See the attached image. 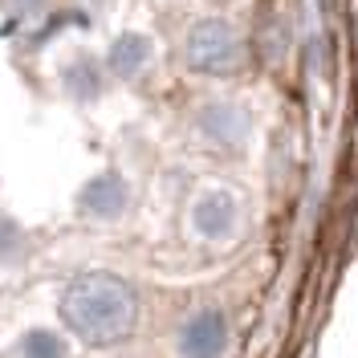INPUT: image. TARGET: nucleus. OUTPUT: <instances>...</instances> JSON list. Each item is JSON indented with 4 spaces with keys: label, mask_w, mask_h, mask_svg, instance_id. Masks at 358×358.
<instances>
[{
    "label": "nucleus",
    "mask_w": 358,
    "mask_h": 358,
    "mask_svg": "<svg viewBox=\"0 0 358 358\" xmlns=\"http://www.w3.org/2000/svg\"><path fill=\"white\" fill-rule=\"evenodd\" d=\"M62 322L86 346H118L138 326V293L118 273H78L62 289Z\"/></svg>",
    "instance_id": "obj_1"
},
{
    "label": "nucleus",
    "mask_w": 358,
    "mask_h": 358,
    "mask_svg": "<svg viewBox=\"0 0 358 358\" xmlns=\"http://www.w3.org/2000/svg\"><path fill=\"white\" fill-rule=\"evenodd\" d=\"M179 62L196 78H236L248 66V37L228 17H200L183 29Z\"/></svg>",
    "instance_id": "obj_2"
},
{
    "label": "nucleus",
    "mask_w": 358,
    "mask_h": 358,
    "mask_svg": "<svg viewBox=\"0 0 358 358\" xmlns=\"http://www.w3.org/2000/svg\"><path fill=\"white\" fill-rule=\"evenodd\" d=\"M192 131L208 151L241 155L252 143V110L241 98H203L192 110Z\"/></svg>",
    "instance_id": "obj_3"
},
{
    "label": "nucleus",
    "mask_w": 358,
    "mask_h": 358,
    "mask_svg": "<svg viewBox=\"0 0 358 358\" xmlns=\"http://www.w3.org/2000/svg\"><path fill=\"white\" fill-rule=\"evenodd\" d=\"M245 208L232 187H203L187 208V228L200 245H232L241 236Z\"/></svg>",
    "instance_id": "obj_4"
},
{
    "label": "nucleus",
    "mask_w": 358,
    "mask_h": 358,
    "mask_svg": "<svg viewBox=\"0 0 358 358\" xmlns=\"http://www.w3.org/2000/svg\"><path fill=\"white\" fill-rule=\"evenodd\" d=\"M232 342V326L220 306L192 310L176 330V355L179 358H224Z\"/></svg>",
    "instance_id": "obj_5"
},
{
    "label": "nucleus",
    "mask_w": 358,
    "mask_h": 358,
    "mask_svg": "<svg viewBox=\"0 0 358 358\" xmlns=\"http://www.w3.org/2000/svg\"><path fill=\"white\" fill-rule=\"evenodd\" d=\"M78 208L90 220H118L131 208V183L118 171H102V176H94L78 192Z\"/></svg>",
    "instance_id": "obj_6"
},
{
    "label": "nucleus",
    "mask_w": 358,
    "mask_h": 358,
    "mask_svg": "<svg viewBox=\"0 0 358 358\" xmlns=\"http://www.w3.org/2000/svg\"><path fill=\"white\" fill-rule=\"evenodd\" d=\"M155 66V41L147 37V33H118L106 49V69H110L114 78H122V82H138V78H147Z\"/></svg>",
    "instance_id": "obj_7"
},
{
    "label": "nucleus",
    "mask_w": 358,
    "mask_h": 358,
    "mask_svg": "<svg viewBox=\"0 0 358 358\" xmlns=\"http://www.w3.org/2000/svg\"><path fill=\"white\" fill-rule=\"evenodd\" d=\"M106 62H98V57H90V53H78L66 69H62V86L73 102H94V98H102V86H106Z\"/></svg>",
    "instance_id": "obj_8"
},
{
    "label": "nucleus",
    "mask_w": 358,
    "mask_h": 358,
    "mask_svg": "<svg viewBox=\"0 0 358 358\" xmlns=\"http://www.w3.org/2000/svg\"><path fill=\"white\" fill-rule=\"evenodd\" d=\"M21 358H66V338L53 330H29L21 338Z\"/></svg>",
    "instance_id": "obj_9"
},
{
    "label": "nucleus",
    "mask_w": 358,
    "mask_h": 358,
    "mask_svg": "<svg viewBox=\"0 0 358 358\" xmlns=\"http://www.w3.org/2000/svg\"><path fill=\"white\" fill-rule=\"evenodd\" d=\"M21 252H24V232L8 220V216H0V265L17 261Z\"/></svg>",
    "instance_id": "obj_10"
},
{
    "label": "nucleus",
    "mask_w": 358,
    "mask_h": 358,
    "mask_svg": "<svg viewBox=\"0 0 358 358\" xmlns=\"http://www.w3.org/2000/svg\"><path fill=\"white\" fill-rule=\"evenodd\" d=\"M13 8H17L21 17H37V13L45 8V0H13Z\"/></svg>",
    "instance_id": "obj_11"
}]
</instances>
